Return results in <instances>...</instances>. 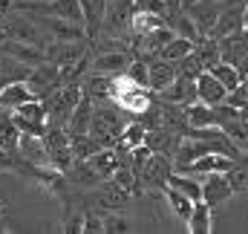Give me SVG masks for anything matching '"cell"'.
Wrapping results in <instances>:
<instances>
[{
	"mask_svg": "<svg viewBox=\"0 0 248 234\" xmlns=\"http://www.w3.org/2000/svg\"><path fill=\"white\" fill-rule=\"evenodd\" d=\"M144 136H147V127H144L141 121L127 124L122 130V136H119V150H133V148L144 145Z\"/></svg>",
	"mask_w": 248,
	"mask_h": 234,
	"instance_id": "18",
	"label": "cell"
},
{
	"mask_svg": "<svg viewBox=\"0 0 248 234\" xmlns=\"http://www.w3.org/2000/svg\"><path fill=\"white\" fill-rule=\"evenodd\" d=\"M159 96H162L165 104H179V107H185V104H190V101L196 99V78L187 75V72H182V75H176L165 90H159Z\"/></svg>",
	"mask_w": 248,
	"mask_h": 234,
	"instance_id": "5",
	"label": "cell"
},
{
	"mask_svg": "<svg viewBox=\"0 0 248 234\" xmlns=\"http://www.w3.org/2000/svg\"><path fill=\"white\" fill-rule=\"evenodd\" d=\"M32 99H41L26 81H12V84H6L3 90H0V107H20V104H26V101H32Z\"/></svg>",
	"mask_w": 248,
	"mask_h": 234,
	"instance_id": "9",
	"label": "cell"
},
{
	"mask_svg": "<svg viewBox=\"0 0 248 234\" xmlns=\"http://www.w3.org/2000/svg\"><path fill=\"white\" fill-rule=\"evenodd\" d=\"M84 232H104L101 214H87V217H84Z\"/></svg>",
	"mask_w": 248,
	"mask_h": 234,
	"instance_id": "24",
	"label": "cell"
},
{
	"mask_svg": "<svg viewBox=\"0 0 248 234\" xmlns=\"http://www.w3.org/2000/svg\"><path fill=\"white\" fill-rule=\"evenodd\" d=\"M234 168V159L228 156V153H217V150H211V153H202V156H196L193 162H187L185 174L190 176H208V174H225V171H231Z\"/></svg>",
	"mask_w": 248,
	"mask_h": 234,
	"instance_id": "4",
	"label": "cell"
},
{
	"mask_svg": "<svg viewBox=\"0 0 248 234\" xmlns=\"http://www.w3.org/2000/svg\"><path fill=\"white\" fill-rule=\"evenodd\" d=\"M193 50H196V44H193L190 38H185V35H173L159 52H162V58H168V61H185Z\"/></svg>",
	"mask_w": 248,
	"mask_h": 234,
	"instance_id": "17",
	"label": "cell"
},
{
	"mask_svg": "<svg viewBox=\"0 0 248 234\" xmlns=\"http://www.w3.org/2000/svg\"><path fill=\"white\" fill-rule=\"evenodd\" d=\"M185 223H187V232H190V234H208V232H214L211 205H208L205 200L193 202V211H190V217H187Z\"/></svg>",
	"mask_w": 248,
	"mask_h": 234,
	"instance_id": "12",
	"label": "cell"
},
{
	"mask_svg": "<svg viewBox=\"0 0 248 234\" xmlns=\"http://www.w3.org/2000/svg\"><path fill=\"white\" fill-rule=\"evenodd\" d=\"M234 191H237V188H234L228 171H225V174H208L205 182H202V200H205L208 205H222L225 200L234 197Z\"/></svg>",
	"mask_w": 248,
	"mask_h": 234,
	"instance_id": "6",
	"label": "cell"
},
{
	"mask_svg": "<svg viewBox=\"0 0 248 234\" xmlns=\"http://www.w3.org/2000/svg\"><path fill=\"white\" fill-rule=\"evenodd\" d=\"M0 217H3V208H0Z\"/></svg>",
	"mask_w": 248,
	"mask_h": 234,
	"instance_id": "27",
	"label": "cell"
},
{
	"mask_svg": "<svg viewBox=\"0 0 248 234\" xmlns=\"http://www.w3.org/2000/svg\"><path fill=\"white\" fill-rule=\"evenodd\" d=\"M133 9H136V0H113L104 12V26L110 35H122L124 26H130V17H133Z\"/></svg>",
	"mask_w": 248,
	"mask_h": 234,
	"instance_id": "7",
	"label": "cell"
},
{
	"mask_svg": "<svg viewBox=\"0 0 248 234\" xmlns=\"http://www.w3.org/2000/svg\"><path fill=\"white\" fill-rule=\"evenodd\" d=\"M90 121H93V104L87 96H81L72 116H69V136H84L90 130Z\"/></svg>",
	"mask_w": 248,
	"mask_h": 234,
	"instance_id": "13",
	"label": "cell"
},
{
	"mask_svg": "<svg viewBox=\"0 0 248 234\" xmlns=\"http://www.w3.org/2000/svg\"><path fill=\"white\" fill-rule=\"evenodd\" d=\"M165 197H168V205H170V211H173L176 217H182V220L190 217V211H193V200H190V197H185L182 191H176V188H170V185H165Z\"/></svg>",
	"mask_w": 248,
	"mask_h": 234,
	"instance_id": "19",
	"label": "cell"
},
{
	"mask_svg": "<svg viewBox=\"0 0 248 234\" xmlns=\"http://www.w3.org/2000/svg\"><path fill=\"white\" fill-rule=\"evenodd\" d=\"M0 168H12V159H9L6 148H0Z\"/></svg>",
	"mask_w": 248,
	"mask_h": 234,
	"instance_id": "25",
	"label": "cell"
},
{
	"mask_svg": "<svg viewBox=\"0 0 248 234\" xmlns=\"http://www.w3.org/2000/svg\"><path fill=\"white\" fill-rule=\"evenodd\" d=\"M165 20H162V15H156V12H147V9H133V17H130V29L136 32V35H150L153 29H159Z\"/></svg>",
	"mask_w": 248,
	"mask_h": 234,
	"instance_id": "16",
	"label": "cell"
},
{
	"mask_svg": "<svg viewBox=\"0 0 248 234\" xmlns=\"http://www.w3.org/2000/svg\"><path fill=\"white\" fill-rule=\"evenodd\" d=\"M208 69H211V72H214L225 87H228V93L240 87V69H237L234 64H228V61H217V64H211Z\"/></svg>",
	"mask_w": 248,
	"mask_h": 234,
	"instance_id": "20",
	"label": "cell"
},
{
	"mask_svg": "<svg viewBox=\"0 0 248 234\" xmlns=\"http://www.w3.org/2000/svg\"><path fill=\"white\" fill-rule=\"evenodd\" d=\"M78 99H81L78 87H63V90H55V93L49 96V101H46V121H49V124H63L66 118L72 116V110H75Z\"/></svg>",
	"mask_w": 248,
	"mask_h": 234,
	"instance_id": "2",
	"label": "cell"
},
{
	"mask_svg": "<svg viewBox=\"0 0 248 234\" xmlns=\"http://www.w3.org/2000/svg\"><path fill=\"white\" fill-rule=\"evenodd\" d=\"M104 232H113V234H122V232H130V220L124 217H104Z\"/></svg>",
	"mask_w": 248,
	"mask_h": 234,
	"instance_id": "22",
	"label": "cell"
},
{
	"mask_svg": "<svg viewBox=\"0 0 248 234\" xmlns=\"http://www.w3.org/2000/svg\"><path fill=\"white\" fill-rule=\"evenodd\" d=\"M196 99L199 101H205V104H211V107H217V104H225V99H228V87L205 67L202 72H196Z\"/></svg>",
	"mask_w": 248,
	"mask_h": 234,
	"instance_id": "3",
	"label": "cell"
},
{
	"mask_svg": "<svg viewBox=\"0 0 248 234\" xmlns=\"http://www.w3.org/2000/svg\"><path fill=\"white\" fill-rule=\"evenodd\" d=\"M127 72H130V75H133L141 87H147V67H144L141 61H133V64L127 67Z\"/></svg>",
	"mask_w": 248,
	"mask_h": 234,
	"instance_id": "23",
	"label": "cell"
},
{
	"mask_svg": "<svg viewBox=\"0 0 248 234\" xmlns=\"http://www.w3.org/2000/svg\"><path fill=\"white\" fill-rule=\"evenodd\" d=\"M243 26H248V3H246V9H243Z\"/></svg>",
	"mask_w": 248,
	"mask_h": 234,
	"instance_id": "26",
	"label": "cell"
},
{
	"mask_svg": "<svg viewBox=\"0 0 248 234\" xmlns=\"http://www.w3.org/2000/svg\"><path fill=\"white\" fill-rule=\"evenodd\" d=\"M12 121H15V127H17L20 133H38V136H44V130H46V124H49V121H46V104H44L41 99H32V101L15 107Z\"/></svg>",
	"mask_w": 248,
	"mask_h": 234,
	"instance_id": "1",
	"label": "cell"
},
{
	"mask_svg": "<svg viewBox=\"0 0 248 234\" xmlns=\"http://www.w3.org/2000/svg\"><path fill=\"white\" fill-rule=\"evenodd\" d=\"M165 182H168L170 188L182 191L185 197H190L193 202H199V200H202V182H196V179H193L190 174H185V171H179V174H173V171H170Z\"/></svg>",
	"mask_w": 248,
	"mask_h": 234,
	"instance_id": "15",
	"label": "cell"
},
{
	"mask_svg": "<svg viewBox=\"0 0 248 234\" xmlns=\"http://www.w3.org/2000/svg\"><path fill=\"white\" fill-rule=\"evenodd\" d=\"M17 139H20V130L15 127L12 118H0V148H17Z\"/></svg>",
	"mask_w": 248,
	"mask_h": 234,
	"instance_id": "21",
	"label": "cell"
},
{
	"mask_svg": "<svg viewBox=\"0 0 248 234\" xmlns=\"http://www.w3.org/2000/svg\"><path fill=\"white\" fill-rule=\"evenodd\" d=\"M176 75H179V72H176L173 61L162 58V61H156V64H150V67H147V87L159 93V90H165Z\"/></svg>",
	"mask_w": 248,
	"mask_h": 234,
	"instance_id": "11",
	"label": "cell"
},
{
	"mask_svg": "<svg viewBox=\"0 0 248 234\" xmlns=\"http://www.w3.org/2000/svg\"><path fill=\"white\" fill-rule=\"evenodd\" d=\"M119 107H122L124 113H133V116H141L153 101H150V96H147V87H139V90H133V93H127V96H119V99H113Z\"/></svg>",
	"mask_w": 248,
	"mask_h": 234,
	"instance_id": "14",
	"label": "cell"
},
{
	"mask_svg": "<svg viewBox=\"0 0 248 234\" xmlns=\"http://www.w3.org/2000/svg\"><path fill=\"white\" fill-rule=\"evenodd\" d=\"M130 64H133V58L127 52H122V50H116V52L95 55L93 58V69H95V75H116V72H124Z\"/></svg>",
	"mask_w": 248,
	"mask_h": 234,
	"instance_id": "10",
	"label": "cell"
},
{
	"mask_svg": "<svg viewBox=\"0 0 248 234\" xmlns=\"http://www.w3.org/2000/svg\"><path fill=\"white\" fill-rule=\"evenodd\" d=\"M84 162L90 165V171L98 176V179H110V176L116 174V168L122 165L119 150H113V148H98V150H93Z\"/></svg>",
	"mask_w": 248,
	"mask_h": 234,
	"instance_id": "8",
	"label": "cell"
}]
</instances>
